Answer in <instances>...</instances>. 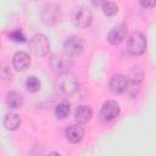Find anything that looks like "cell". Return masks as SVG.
Here are the masks:
<instances>
[{
	"instance_id": "obj_12",
	"label": "cell",
	"mask_w": 156,
	"mask_h": 156,
	"mask_svg": "<svg viewBox=\"0 0 156 156\" xmlns=\"http://www.w3.org/2000/svg\"><path fill=\"white\" fill-rule=\"evenodd\" d=\"M93 116V111L89 106H78L77 110L74 111V121L79 124H83V123H87L88 121H90Z\"/></svg>"
},
{
	"instance_id": "obj_5",
	"label": "cell",
	"mask_w": 156,
	"mask_h": 156,
	"mask_svg": "<svg viewBox=\"0 0 156 156\" xmlns=\"http://www.w3.org/2000/svg\"><path fill=\"white\" fill-rule=\"evenodd\" d=\"M83 49H84L83 39L78 35L68 37L63 43V51H65V55H67L68 57H76L80 55Z\"/></svg>"
},
{
	"instance_id": "obj_18",
	"label": "cell",
	"mask_w": 156,
	"mask_h": 156,
	"mask_svg": "<svg viewBox=\"0 0 156 156\" xmlns=\"http://www.w3.org/2000/svg\"><path fill=\"white\" fill-rule=\"evenodd\" d=\"M143 77H144V73H143V71H141L140 67H136L135 66L129 72V78H130V80L133 83H140L143 80Z\"/></svg>"
},
{
	"instance_id": "obj_20",
	"label": "cell",
	"mask_w": 156,
	"mask_h": 156,
	"mask_svg": "<svg viewBox=\"0 0 156 156\" xmlns=\"http://www.w3.org/2000/svg\"><path fill=\"white\" fill-rule=\"evenodd\" d=\"M139 2L144 9H152L156 6V0H139Z\"/></svg>"
},
{
	"instance_id": "obj_6",
	"label": "cell",
	"mask_w": 156,
	"mask_h": 156,
	"mask_svg": "<svg viewBox=\"0 0 156 156\" xmlns=\"http://www.w3.org/2000/svg\"><path fill=\"white\" fill-rule=\"evenodd\" d=\"M49 63H50V67H51L52 72L56 73V74H60V76L66 74L69 71V68L72 67V61L69 60V57L67 55L66 56H63V55H52L50 57Z\"/></svg>"
},
{
	"instance_id": "obj_3",
	"label": "cell",
	"mask_w": 156,
	"mask_h": 156,
	"mask_svg": "<svg viewBox=\"0 0 156 156\" xmlns=\"http://www.w3.org/2000/svg\"><path fill=\"white\" fill-rule=\"evenodd\" d=\"M78 90V83L72 76L62 74L56 82V91L62 96H71Z\"/></svg>"
},
{
	"instance_id": "obj_16",
	"label": "cell",
	"mask_w": 156,
	"mask_h": 156,
	"mask_svg": "<svg viewBox=\"0 0 156 156\" xmlns=\"http://www.w3.org/2000/svg\"><path fill=\"white\" fill-rule=\"evenodd\" d=\"M69 111H71L69 104H68V102H61V104H58V105L56 106V108H55V115H56L57 118L65 119V118L69 115Z\"/></svg>"
},
{
	"instance_id": "obj_14",
	"label": "cell",
	"mask_w": 156,
	"mask_h": 156,
	"mask_svg": "<svg viewBox=\"0 0 156 156\" xmlns=\"http://www.w3.org/2000/svg\"><path fill=\"white\" fill-rule=\"evenodd\" d=\"M6 104L10 108H20L23 105V98L20 93L11 91L6 95Z\"/></svg>"
},
{
	"instance_id": "obj_8",
	"label": "cell",
	"mask_w": 156,
	"mask_h": 156,
	"mask_svg": "<svg viewBox=\"0 0 156 156\" xmlns=\"http://www.w3.org/2000/svg\"><path fill=\"white\" fill-rule=\"evenodd\" d=\"M110 90L113 94H121L127 90L128 88V78L123 74H115L108 83Z\"/></svg>"
},
{
	"instance_id": "obj_4",
	"label": "cell",
	"mask_w": 156,
	"mask_h": 156,
	"mask_svg": "<svg viewBox=\"0 0 156 156\" xmlns=\"http://www.w3.org/2000/svg\"><path fill=\"white\" fill-rule=\"evenodd\" d=\"M71 20H72V23L76 26V27H79V28H83V27H87L91 23V20H93V15H91V11L85 7V6H78L73 10L72 12V16H71Z\"/></svg>"
},
{
	"instance_id": "obj_9",
	"label": "cell",
	"mask_w": 156,
	"mask_h": 156,
	"mask_svg": "<svg viewBox=\"0 0 156 156\" xmlns=\"http://www.w3.org/2000/svg\"><path fill=\"white\" fill-rule=\"evenodd\" d=\"M118 115H119V105L116 101L108 100V101L104 102V105L101 107V117L105 121H112Z\"/></svg>"
},
{
	"instance_id": "obj_15",
	"label": "cell",
	"mask_w": 156,
	"mask_h": 156,
	"mask_svg": "<svg viewBox=\"0 0 156 156\" xmlns=\"http://www.w3.org/2000/svg\"><path fill=\"white\" fill-rule=\"evenodd\" d=\"M40 87H41L40 80L37 77L32 76V77H28L27 78V80H26V88H27V90L29 93H37V91H39L40 90Z\"/></svg>"
},
{
	"instance_id": "obj_7",
	"label": "cell",
	"mask_w": 156,
	"mask_h": 156,
	"mask_svg": "<svg viewBox=\"0 0 156 156\" xmlns=\"http://www.w3.org/2000/svg\"><path fill=\"white\" fill-rule=\"evenodd\" d=\"M126 35H127V27L123 23H121V24L115 26L110 30V33L107 34V40H108L110 44L117 45V44H121L124 40Z\"/></svg>"
},
{
	"instance_id": "obj_11",
	"label": "cell",
	"mask_w": 156,
	"mask_h": 156,
	"mask_svg": "<svg viewBox=\"0 0 156 156\" xmlns=\"http://www.w3.org/2000/svg\"><path fill=\"white\" fill-rule=\"evenodd\" d=\"M84 136V128L78 124H72L66 129V138L68 141L77 144L79 143Z\"/></svg>"
},
{
	"instance_id": "obj_21",
	"label": "cell",
	"mask_w": 156,
	"mask_h": 156,
	"mask_svg": "<svg viewBox=\"0 0 156 156\" xmlns=\"http://www.w3.org/2000/svg\"><path fill=\"white\" fill-rule=\"evenodd\" d=\"M106 2V0H91V4L95 6V7H102L104 6V4Z\"/></svg>"
},
{
	"instance_id": "obj_17",
	"label": "cell",
	"mask_w": 156,
	"mask_h": 156,
	"mask_svg": "<svg viewBox=\"0 0 156 156\" xmlns=\"http://www.w3.org/2000/svg\"><path fill=\"white\" fill-rule=\"evenodd\" d=\"M102 11L106 16H115L118 12V6L112 1H106L102 6Z\"/></svg>"
},
{
	"instance_id": "obj_19",
	"label": "cell",
	"mask_w": 156,
	"mask_h": 156,
	"mask_svg": "<svg viewBox=\"0 0 156 156\" xmlns=\"http://www.w3.org/2000/svg\"><path fill=\"white\" fill-rule=\"evenodd\" d=\"M10 38L13 40V41H17V43H22V41H24V35H23V33L21 32V30H15V32H12L11 34H10Z\"/></svg>"
},
{
	"instance_id": "obj_2",
	"label": "cell",
	"mask_w": 156,
	"mask_h": 156,
	"mask_svg": "<svg viewBox=\"0 0 156 156\" xmlns=\"http://www.w3.org/2000/svg\"><path fill=\"white\" fill-rule=\"evenodd\" d=\"M29 50L35 56H45L50 50V43L44 34H35L29 40Z\"/></svg>"
},
{
	"instance_id": "obj_10",
	"label": "cell",
	"mask_w": 156,
	"mask_h": 156,
	"mask_svg": "<svg viewBox=\"0 0 156 156\" xmlns=\"http://www.w3.org/2000/svg\"><path fill=\"white\" fill-rule=\"evenodd\" d=\"M12 65L15 67V69L17 71H24L29 67L30 65V58L29 55L24 51H18L15 54L13 58H12Z\"/></svg>"
},
{
	"instance_id": "obj_13",
	"label": "cell",
	"mask_w": 156,
	"mask_h": 156,
	"mask_svg": "<svg viewBox=\"0 0 156 156\" xmlns=\"http://www.w3.org/2000/svg\"><path fill=\"white\" fill-rule=\"evenodd\" d=\"M2 123H4V127L7 130H16L21 124V118H20L18 115L10 112L4 117V122Z\"/></svg>"
},
{
	"instance_id": "obj_1",
	"label": "cell",
	"mask_w": 156,
	"mask_h": 156,
	"mask_svg": "<svg viewBox=\"0 0 156 156\" xmlns=\"http://www.w3.org/2000/svg\"><path fill=\"white\" fill-rule=\"evenodd\" d=\"M146 38L144 34L139 33V32H134L130 34V37L128 38L127 41V50L129 54L134 55V56H139L141 54L145 52L146 50Z\"/></svg>"
}]
</instances>
